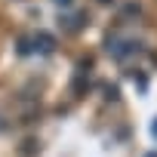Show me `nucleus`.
<instances>
[{
	"instance_id": "nucleus-1",
	"label": "nucleus",
	"mask_w": 157,
	"mask_h": 157,
	"mask_svg": "<svg viewBox=\"0 0 157 157\" xmlns=\"http://www.w3.org/2000/svg\"><path fill=\"white\" fill-rule=\"evenodd\" d=\"M56 3H59V6H68V3H71V0H56Z\"/></svg>"
},
{
	"instance_id": "nucleus-2",
	"label": "nucleus",
	"mask_w": 157,
	"mask_h": 157,
	"mask_svg": "<svg viewBox=\"0 0 157 157\" xmlns=\"http://www.w3.org/2000/svg\"><path fill=\"white\" fill-rule=\"evenodd\" d=\"M151 132H154V139H157V123H154V126H151Z\"/></svg>"
}]
</instances>
